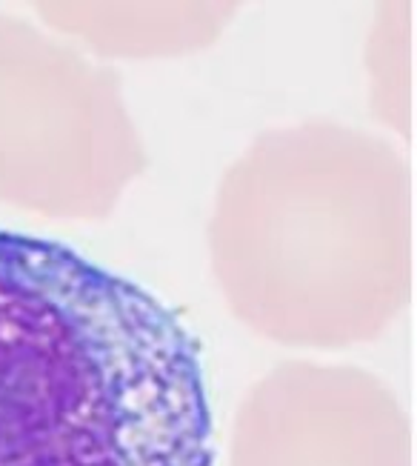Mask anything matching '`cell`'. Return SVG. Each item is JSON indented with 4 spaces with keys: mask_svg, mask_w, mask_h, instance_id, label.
I'll list each match as a JSON object with an SVG mask.
<instances>
[{
    "mask_svg": "<svg viewBox=\"0 0 417 466\" xmlns=\"http://www.w3.org/2000/svg\"><path fill=\"white\" fill-rule=\"evenodd\" d=\"M0 466H212L197 343L66 243L0 229Z\"/></svg>",
    "mask_w": 417,
    "mask_h": 466,
    "instance_id": "6da1fadb",
    "label": "cell"
}]
</instances>
